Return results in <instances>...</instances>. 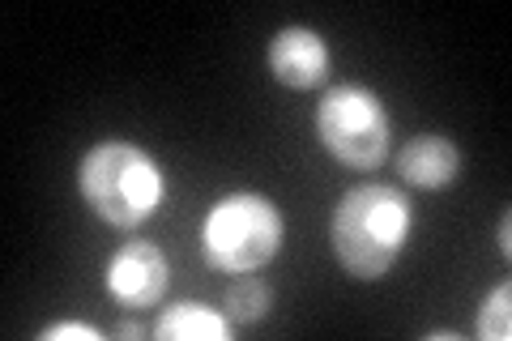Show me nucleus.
I'll return each instance as SVG.
<instances>
[{
  "label": "nucleus",
  "mask_w": 512,
  "mask_h": 341,
  "mask_svg": "<svg viewBox=\"0 0 512 341\" xmlns=\"http://www.w3.org/2000/svg\"><path fill=\"white\" fill-rule=\"evenodd\" d=\"M64 337H73V341H103L99 329H90V324H77V320H69V324H47V329L39 333V341H64Z\"/></svg>",
  "instance_id": "9b49d317"
},
{
  "label": "nucleus",
  "mask_w": 512,
  "mask_h": 341,
  "mask_svg": "<svg viewBox=\"0 0 512 341\" xmlns=\"http://www.w3.org/2000/svg\"><path fill=\"white\" fill-rule=\"evenodd\" d=\"M466 167V158L453 141L444 133H423V137H410L402 150H397V171H402V180L414 184V188H448Z\"/></svg>",
  "instance_id": "0eeeda50"
},
{
  "label": "nucleus",
  "mask_w": 512,
  "mask_h": 341,
  "mask_svg": "<svg viewBox=\"0 0 512 341\" xmlns=\"http://www.w3.org/2000/svg\"><path fill=\"white\" fill-rule=\"evenodd\" d=\"M158 341H231V320L205 303H175L154 324Z\"/></svg>",
  "instance_id": "6e6552de"
},
{
  "label": "nucleus",
  "mask_w": 512,
  "mask_h": 341,
  "mask_svg": "<svg viewBox=\"0 0 512 341\" xmlns=\"http://www.w3.org/2000/svg\"><path fill=\"white\" fill-rule=\"evenodd\" d=\"M269 307H274V290H269L265 278H256V273H239V278L227 286V299H222V316L231 324H256L269 316Z\"/></svg>",
  "instance_id": "1a4fd4ad"
},
{
  "label": "nucleus",
  "mask_w": 512,
  "mask_h": 341,
  "mask_svg": "<svg viewBox=\"0 0 512 341\" xmlns=\"http://www.w3.org/2000/svg\"><path fill=\"white\" fill-rule=\"evenodd\" d=\"M329 43L316 35V30L308 26H286L274 35V43H269V73H274L282 86L291 90H316L329 81Z\"/></svg>",
  "instance_id": "423d86ee"
},
{
  "label": "nucleus",
  "mask_w": 512,
  "mask_h": 341,
  "mask_svg": "<svg viewBox=\"0 0 512 341\" xmlns=\"http://www.w3.org/2000/svg\"><path fill=\"white\" fill-rule=\"evenodd\" d=\"M282 248V214L261 192H231L222 197L201 231L205 265L218 273H256Z\"/></svg>",
  "instance_id": "7ed1b4c3"
},
{
  "label": "nucleus",
  "mask_w": 512,
  "mask_h": 341,
  "mask_svg": "<svg viewBox=\"0 0 512 341\" xmlns=\"http://www.w3.org/2000/svg\"><path fill=\"white\" fill-rule=\"evenodd\" d=\"M171 286L167 252L150 239H128L107 261V295L116 299L124 312H146V307L163 303Z\"/></svg>",
  "instance_id": "39448f33"
},
{
  "label": "nucleus",
  "mask_w": 512,
  "mask_h": 341,
  "mask_svg": "<svg viewBox=\"0 0 512 341\" xmlns=\"http://www.w3.org/2000/svg\"><path fill=\"white\" fill-rule=\"evenodd\" d=\"M410 197L393 184H359L333 205L329 239L342 269L359 282L384 278L410 239Z\"/></svg>",
  "instance_id": "f257e3e1"
},
{
  "label": "nucleus",
  "mask_w": 512,
  "mask_h": 341,
  "mask_svg": "<svg viewBox=\"0 0 512 341\" xmlns=\"http://www.w3.org/2000/svg\"><path fill=\"white\" fill-rule=\"evenodd\" d=\"M508 235H512V214H504V218H500V239H495V248H500V256H508V252H512V239H508Z\"/></svg>",
  "instance_id": "f8f14e48"
},
{
  "label": "nucleus",
  "mask_w": 512,
  "mask_h": 341,
  "mask_svg": "<svg viewBox=\"0 0 512 341\" xmlns=\"http://www.w3.org/2000/svg\"><path fill=\"white\" fill-rule=\"evenodd\" d=\"M77 188L107 226H141L163 205V167L133 141H99L82 154Z\"/></svg>",
  "instance_id": "f03ea898"
},
{
  "label": "nucleus",
  "mask_w": 512,
  "mask_h": 341,
  "mask_svg": "<svg viewBox=\"0 0 512 341\" xmlns=\"http://www.w3.org/2000/svg\"><path fill=\"white\" fill-rule=\"evenodd\" d=\"M316 133L338 162L372 171L389 158L393 120L367 86H333L316 107Z\"/></svg>",
  "instance_id": "20e7f679"
},
{
  "label": "nucleus",
  "mask_w": 512,
  "mask_h": 341,
  "mask_svg": "<svg viewBox=\"0 0 512 341\" xmlns=\"http://www.w3.org/2000/svg\"><path fill=\"white\" fill-rule=\"evenodd\" d=\"M141 333H146V329H141V324H133V320H124V324H116V329H111V337H124V341H133V337H141Z\"/></svg>",
  "instance_id": "ddd939ff"
},
{
  "label": "nucleus",
  "mask_w": 512,
  "mask_h": 341,
  "mask_svg": "<svg viewBox=\"0 0 512 341\" xmlns=\"http://www.w3.org/2000/svg\"><path fill=\"white\" fill-rule=\"evenodd\" d=\"M478 337L483 341H508L512 337V286L508 282L487 290L483 307H478Z\"/></svg>",
  "instance_id": "9d476101"
}]
</instances>
